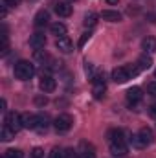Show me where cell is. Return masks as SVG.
<instances>
[{
	"mask_svg": "<svg viewBox=\"0 0 156 158\" xmlns=\"http://www.w3.org/2000/svg\"><path fill=\"white\" fill-rule=\"evenodd\" d=\"M153 140H154L153 131H151L149 127H142V129H140V132L132 136V145H134V147H138V149H145L147 145H151V143H153Z\"/></svg>",
	"mask_w": 156,
	"mask_h": 158,
	"instance_id": "cell-1",
	"label": "cell"
},
{
	"mask_svg": "<svg viewBox=\"0 0 156 158\" xmlns=\"http://www.w3.org/2000/svg\"><path fill=\"white\" fill-rule=\"evenodd\" d=\"M140 72L138 66H117L112 70V79L116 83H127L132 76H136Z\"/></svg>",
	"mask_w": 156,
	"mask_h": 158,
	"instance_id": "cell-2",
	"label": "cell"
},
{
	"mask_svg": "<svg viewBox=\"0 0 156 158\" xmlns=\"http://www.w3.org/2000/svg\"><path fill=\"white\" fill-rule=\"evenodd\" d=\"M35 74V66L30 63V61H18L15 64V77L20 79V81H28V79L33 77Z\"/></svg>",
	"mask_w": 156,
	"mask_h": 158,
	"instance_id": "cell-3",
	"label": "cell"
},
{
	"mask_svg": "<svg viewBox=\"0 0 156 158\" xmlns=\"http://www.w3.org/2000/svg\"><path fill=\"white\" fill-rule=\"evenodd\" d=\"M72 123H74V119L70 114H59L53 121V127L57 132H68L72 129Z\"/></svg>",
	"mask_w": 156,
	"mask_h": 158,
	"instance_id": "cell-4",
	"label": "cell"
},
{
	"mask_svg": "<svg viewBox=\"0 0 156 158\" xmlns=\"http://www.w3.org/2000/svg\"><path fill=\"white\" fill-rule=\"evenodd\" d=\"M6 127H9L17 134L24 127L22 125V114H18V112H7V116H6Z\"/></svg>",
	"mask_w": 156,
	"mask_h": 158,
	"instance_id": "cell-5",
	"label": "cell"
},
{
	"mask_svg": "<svg viewBox=\"0 0 156 158\" xmlns=\"http://www.w3.org/2000/svg\"><path fill=\"white\" fill-rule=\"evenodd\" d=\"M92 81H94L92 94H94L96 99H101V98L105 96V92H107V85H105V81H103V76H96Z\"/></svg>",
	"mask_w": 156,
	"mask_h": 158,
	"instance_id": "cell-6",
	"label": "cell"
},
{
	"mask_svg": "<svg viewBox=\"0 0 156 158\" xmlns=\"http://www.w3.org/2000/svg\"><path fill=\"white\" fill-rule=\"evenodd\" d=\"M55 48L59 52H63V53H70V52H74V42L68 37H59L55 40Z\"/></svg>",
	"mask_w": 156,
	"mask_h": 158,
	"instance_id": "cell-7",
	"label": "cell"
},
{
	"mask_svg": "<svg viewBox=\"0 0 156 158\" xmlns=\"http://www.w3.org/2000/svg\"><path fill=\"white\" fill-rule=\"evenodd\" d=\"M55 86H57V83H55V79L51 77V76H42V77H40L39 88L42 92H53Z\"/></svg>",
	"mask_w": 156,
	"mask_h": 158,
	"instance_id": "cell-8",
	"label": "cell"
},
{
	"mask_svg": "<svg viewBox=\"0 0 156 158\" xmlns=\"http://www.w3.org/2000/svg\"><path fill=\"white\" fill-rule=\"evenodd\" d=\"M22 125H24V129H37V125H39V116H35V114H30V112H26V114H22Z\"/></svg>",
	"mask_w": 156,
	"mask_h": 158,
	"instance_id": "cell-9",
	"label": "cell"
},
{
	"mask_svg": "<svg viewBox=\"0 0 156 158\" xmlns=\"http://www.w3.org/2000/svg\"><path fill=\"white\" fill-rule=\"evenodd\" d=\"M44 44H46V37H44V33H33L31 37H30V46L33 48V50H42L44 48Z\"/></svg>",
	"mask_w": 156,
	"mask_h": 158,
	"instance_id": "cell-10",
	"label": "cell"
},
{
	"mask_svg": "<svg viewBox=\"0 0 156 158\" xmlns=\"http://www.w3.org/2000/svg\"><path fill=\"white\" fill-rule=\"evenodd\" d=\"M142 98H143V94H142V88L140 86H132V88H129L127 90V101L129 103H138V101H142Z\"/></svg>",
	"mask_w": 156,
	"mask_h": 158,
	"instance_id": "cell-11",
	"label": "cell"
},
{
	"mask_svg": "<svg viewBox=\"0 0 156 158\" xmlns=\"http://www.w3.org/2000/svg\"><path fill=\"white\" fill-rule=\"evenodd\" d=\"M110 153L114 156H125L129 153V147L125 142H114V143H110Z\"/></svg>",
	"mask_w": 156,
	"mask_h": 158,
	"instance_id": "cell-12",
	"label": "cell"
},
{
	"mask_svg": "<svg viewBox=\"0 0 156 158\" xmlns=\"http://www.w3.org/2000/svg\"><path fill=\"white\" fill-rule=\"evenodd\" d=\"M55 13L59 17H70L72 15V6L68 2H57L55 4Z\"/></svg>",
	"mask_w": 156,
	"mask_h": 158,
	"instance_id": "cell-13",
	"label": "cell"
},
{
	"mask_svg": "<svg viewBox=\"0 0 156 158\" xmlns=\"http://www.w3.org/2000/svg\"><path fill=\"white\" fill-rule=\"evenodd\" d=\"M48 20H50V13H48L46 9H40L39 13L35 15V19H33V24H35L37 28H42V26L48 24Z\"/></svg>",
	"mask_w": 156,
	"mask_h": 158,
	"instance_id": "cell-14",
	"label": "cell"
},
{
	"mask_svg": "<svg viewBox=\"0 0 156 158\" xmlns=\"http://www.w3.org/2000/svg\"><path fill=\"white\" fill-rule=\"evenodd\" d=\"M142 48L145 50V53H156V39L154 37H145L142 40Z\"/></svg>",
	"mask_w": 156,
	"mask_h": 158,
	"instance_id": "cell-15",
	"label": "cell"
},
{
	"mask_svg": "<svg viewBox=\"0 0 156 158\" xmlns=\"http://www.w3.org/2000/svg\"><path fill=\"white\" fill-rule=\"evenodd\" d=\"M101 17H103L105 20H109V22H119V20H121V13H119V11H114V9H105V11L101 13Z\"/></svg>",
	"mask_w": 156,
	"mask_h": 158,
	"instance_id": "cell-16",
	"label": "cell"
},
{
	"mask_svg": "<svg viewBox=\"0 0 156 158\" xmlns=\"http://www.w3.org/2000/svg\"><path fill=\"white\" fill-rule=\"evenodd\" d=\"M50 31H51L53 35H57V39H59V37H66V26L61 24V22H53V24L50 26Z\"/></svg>",
	"mask_w": 156,
	"mask_h": 158,
	"instance_id": "cell-17",
	"label": "cell"
},
{
	"mask_svg": "<svg viewBox=\"0 0 156 158\" xmlns=\"http://www.w3.org/2000/svg\"><path fill=\"white\" fill-rule=\"evenodd\" d=\"M151 66H153V59H151L147 53L138 59V68H140V70H149Z\"/></svg>",
	"mask_w": 156,
	"mask_h": 158,
	"instance_id": "cell-18",
	"label": "cell"
},
{
	"mask_svg": "<svg viewBox=\"0 0 156 158\" xmlns=\"http://www.w3.org/2000/svg\"><path fill=\"white\" fill-rule=\"evenodd\" d=\"M109 140H110V143H114V142H125L123 131H121V129H112V131H109Z\"/></svg>",
	"mask_w": 156,
	"mask_h": 158,
	"instance_id": "cell-19",
	"label": "cell"
},
{
	"mask_svg": "<svg viewBox=\"0 0 156 158\" xmlns=\"http://www.w3.org/2000/svg\"><path fill=\"white\" fill-rule=\"evenodd\" d=\"M83 24H84L86 28H94V26L97 24V15H96V13H92V11H90V13H86V15H84Z\"/></svg>",
	"mask_w": 156,
	"mask_h": 158,
	"instance_id": "cell-20",
	"label": "cell"
},
{
	"mask_svg": "<svg viewBox=\"0 0 156 158\" xmlns=\"http://www.w3.org/2000/svg\"><path fill=\"white\" fill-rule=\"evenodd\" d=\"M13 136H15V132H13L9 127H4V129H2V132H0V138H2V142H9Z\"/></svg>",
	"mask_w": 156,
	"mask_h": 158,
	"instance_id": "cell-21",
	"label": "cell"
},
{
	"mask_svg": "<svg viewBox=\"0 0 156 158\" xmlns=\"http://www.w3.org/2000/svg\"><path fill=\"white\" fill-rule=\"evenodd\" d=\"M4 158H24V155H22V151H18V149H7V151L4 153Z\"/></svg>",
	"mask_w": 156,
	"mask_h": 158,
	"instance_id": "cell-22",
	"label": "cell"
},
{
	"mask_svg": "<svg viewBox=\"0 0 156 158\" xmlns=\"http://www.w3.org/2000/svg\"><path fill=\"white\" fill-rule=\"evenodd\" d=\"M46 129H48V119H46V116L39 114V125H37V129H35V131H39V132H44Z\"/></svg>",
	"mask_w": 156,
	"mask_h": 158,
	"instance_id": "cell-23",
	"label": "cell"
},
{
	"mask_svg": "<svg viewBox=\"0 0 156 158\" xmlns=\"http://www.w3.org/2000/svg\"><path fill=\"white\" fill-rule=\"evenodd\" d=\"M79 158H96V153H94L92 147H90V149H83V151L79 153Z\"/></svg>",
	"mask_w": 156,
	"mask_h": 158,
	"instance_id": "cell-24",
	"label": "cell"
},
{
	"mask_svg": "<svg viewBox=\"0 0 156 158\" xmlns=\"http://www.w3.org/2000/svg\"><path fill=\"white\" fill-rule=\"evenodd\" d=\"M84 74L92 79L96 77V76H94V64H92V63H84Z\"/></svg>",
	"mask_w": 156,
	"mask_h": 158,
	"instance_id": "cell-25",
	"label": "cell"
},
{
	"mask_svg": "<svg viewBox=\"0 0 156 158\" xmlns=\"http://www.w3.org/2000/svg\"><path fill=\"white\" fill-rule=\"evenodd\" d=\"M50 158H68V153L66 151H59V149H53L51 156Z\"/></svg>",
	"mask_w": 156,
	"mask_h": 158,
	"instance_id": "cell-26",
	"label": "cell"
},
{
	"mask_svg": "<svg viewBox=\"0 0 156 158\" xmlns=\"http://www.w3.org/2000/svg\"><path fill=\"white\" fill-rule=\"evenodd\" d=\"M90 37H92V33H90V31H88V33H83V37H81V39H79V48H83V46H84V44H86V40H90Z\"/></svg>",
	"mask_w": 156,
	"mask_h": 158,
	"instance_id": "cell-27",
	"label": "cell"
},
{
	"mask_svg": "<svg viewBox=\"0 0 156 158\" xmlns=\"http://www.w3.org/2000/svg\"><path fill=\"white\" fill-rule=\"evenodd\" d=\"M44 156V151L40 149V147H35L33 151H31V158H42Z\"/></svg>",
	"mask_w": 156,
	"mask_h": 158,
	"instance_id": "cell-28",
	"label": "cell"
},
{
	"mask_svg": "<svg viewBox=\"0 0 156 158\" xmlns=\"http://www.w3.org/2000/svg\"><path fill=\"white\" fill-rule=\"evenodd\" d=\"M147 92H149V96L156 98V83H149L147 85Z\"/></svg>",
	"mask_w": 156,
	"mask_h": 158,
	"instance_id": "cell-29",
	"label": "cell"
},
{
	"mask_svg": "<svg viewBox=\"0 0 156 158\" xmlns=\"http://www.w3.org/2000/svg\"><path fill=\"white\" fill-rule=\"evenodd\" d=\"M35 59H37V61H44V59H46V53H44L42 50H35Z\"/></svg>",
	"mask_w": 156,
	"mask_h": 158,
	"instance_id": "cell-30",
	"label": "cell"
},
{
	"mask_svg": "<svg viewBox=\"0 0 156 158\" xmlns=\"http://www.w3.org/2000/svg\"><path fill=\"white\" fill-rule=\"evenodd\" d=\"M20 2H22V0H4V4H6V6H11V7H17Z\"/></svg>",
	"mask_w": 156,
	"mask_h": 158,
	"instance_id": "cell-31",
	"label": "cell"
},
{
	"mask_svg": "<svg viewBox=\"0 0 156 158\" xmlns=\"http://www.w3.org/2000/svg\"><path fill=\"white\" fill-rule=\"evenodd\" d=\"M149 114H151L153 118H156V103H153V105L149 107Z\"/></svg>",
	"mask_w": 156,
	"mask_h": 158,
	"instance_id": "cell-32",
	"label": "cell"
},
{
	"mask_svg": "<svg viewBox=\"0 0 156 158\" xmlns=\"http://www.w3.org/2000/svg\"><path fill=\"white\" fill-rule=\"evenodd\" d=\"M35 103H37V105H46V103H48V99H46V98H37V99H35Z\"/></svg>",
	"mask_w": 156,
	"mask_h": 158,
	"instance_id": "cell-33",
	"label": "cell"
},
{
	"mask_svg": "<svg viewBox=\"0 0 156 158\" xmlns=\"http://www.w3.org/2000/svg\"><path fill=\"white\" fill-rule=\"evenodd\" d=\"M117 2H119V0H107V4H109V6H116Z\"/></svg>",
	"mask_w": 156,
	"mask_h": 158,
	"instance_id": "cell-34",
	"label": "cell"
},
{
	"mask_svg": "<svg viewBox=\"0 0 156 158\" xmlns=\"http://www.w3.org/2000/svg\"><path fill=\"white\" fill-rule=\"evenodd\" d=\"M68 2H74V0H68Z\"/></svg>",
	"mask_w": 156,
	"mask_h": 158,
	"instance_id": "cell-35",
	"label": "cell"
},
{
	"mask_svg": "<svg viewBox=\"0 0 156 158\" xmlns=\"http://www.w3.org/2000/svg\"><path fill=\"white\" fill-rule=\"evenodd\" d=\"M154 76H156V72H154Z\"/></svg>",
	"mask_w": 156,
	"mask_h": 158,
	"instance_id": "cell-36",
	"label": "cell"
}]
</instances>
